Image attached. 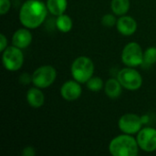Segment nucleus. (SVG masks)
I'll return each mask as SVG.
<instances>
[{
	"mask_svg": "<svg viewBox=\"0 0 156 156\" xmlns=\"http://www.w3.org/2000/svg\"><path fill=\"white\" fill-rule=\"evenodd\" d=\"M7 48V39L4 34H0V51L3 52Z\"/></svg>",
	"mask_w": 156,
	"mask_h": 156,
	"instance_id": "22",
	"label": "nucleus"
},
{
	"mask_svg": "<svg viewBox=\"0 0 156 156\" xmlns=\"http://www.w3.org/2000/svg\"><path fill=\"white\" fill-rule=\"evenodd\" d=\"M143 124L142 118L134 113H126L122 115L118 122L120 130L126 134L138 133Z\"/></svg>",
	"mask_w": 156,
	"mask_h": 156,
	"instance_id": "9",
	"label": "nucleus"
},
{
	"mask_svg": "<svg viewBox=\"0 0 156 156\" xmlns=\"http://www.w3.org/2000/svg\"><path fill=\"white\" fill-rule=\"evenodd\" d=\"M122 84L118 79H110L106 81L104 90L106 95L111 99H117L122 94Z\"/></svg>",
	"mask_w": 156,
	"mask_h": 156,
	"instance_id": "14",
	"label": "nucleus"
},
{
	"mask_svg": "<svg viewBox=\"0 0 156 156\" xmlns=\"http://www.w3.org/2000/svg\"><path fill=\"white\" fill-rule=\"evenodd\" d=\"M118 31L123 36H131L135 33L137 29V23L135 19L129 16H121L116 24Z\"/></svg>",
	"mask_w": 156,
	"mask_h": 156,
	"instance_id": "11",
	"label": "nucleus"
},
{
	"mask_svg": "<svg viewBox=\"0 0 156 156\" xmlns=\"http://www.w3.org/2000/svg\"><path fill=\"white\" fill-rule=\"evenodd\" d=\"M57 71L54 67L45 65L37 68L31 76L32 83L35 87L39 89H45L49 87L56 80Z\"/></svg>",
	"mask_w": 156,
	"mask_h": 156,
	"instance_id": "4",
	"label": "nucleus"
},
{
	"mask_svg": "<svg viewBox=\"0 0 156 156\" xmlns=\"http://www.w3.org/2000/svg\"><path fill=\"white\" fill-rule=\"evenodd\" d=\"M47 7L53 16L64 14L68 6V0H47Z\"/></svg>",
	"mask_w": 156,
	"mask_h": 156,
	"instance_id": "15",
	"label": "nucleus"
},
{
	"mask_svg": "<svg viewBox=\"0 0 156 156\" xmlns=\"http://www.w3.org/2000/svg\"><path fill=\"white\" fill-rule=\"evenodd\" d=\"M11 6V3L9 0H0V14L4 16L6 14Z\"/></svg>",
	"mask_w": 156,
	"mask_h": 156,
	"instance_id": "21",
	"label": "nucleus"
},
{
	"mask_svg": "<svg viewBox=\"0 0 156 156\" xmlns=\"http://www.w3.org/2000/svg\"><path fill=\"white\" fill-rule=\"evenodd\" d=\"M82 90L80 82L77 80H68L66 81L60 89V94L62 98L66 101H72L78 100L81 95Z\"/></svg>",
	"mask_w": 156,
	"mask_h": 156,
	"instance_id": "10",
	"label": "nucleus"
},
{
	"mask_svg": "<svg viewBox=\"0 0 156 156\" xmlns=\"http://www.w3.org/2000/svg\"><path fill=\"white\" fill-rule=\"evenodd\" d=\"M56 26L59 31L63 33H68L71 30L73 27V22L69 15L62 14V15L58 16L56 19Z\"/></svg>",
	"mask_w": 156,
	"mask_h": 156,
	"instance_id": "16",
	"label": "nucleus"
},
{
	"mask_svg": "<svg viewBox=\"0 0 156 156\" xmlns=\"http://www.w3.org/2000/svg\"><path fill=\"white\" fill-rule=\"evenodd\" d=\"M156 63V48L150 47L144 52V62L142 66L149 68Z\"/></svg>",
	"mask_w": 156,
	"mask_h": 156,
	"instance_id": "18",
	"label": "nucleus"
},
{
	"mask_svg": "<svg viewBox=\"0 0 156 156\" xmlns=\"http://www.w3.org/2000/svg\"><path fill=\"white\" fill-rule=\"evenodd\" d=\"M122 60L128 67L142 66L144 62V52L141 46L136 42L128 43L122 49Z\"/></svg>",
	"mask_w": 156,
	"mask_h": 156,
	"instance_id": "5",
	"label": "nucleus"
},
{
	"mask_svg": "<svg viewBox=\"0 0 156 156\" xmlns=\"http://www.w3.org/2000/svg\"><path fill=\"white\" fill-rule=\"evenodd\" d=\"M118 80L122 86L129 90H136L141 88L143 84V78L141 74L132 67L121 69L117 75Z\"/></svg>",
	"mask_w": 156,
	"mask_h": 156,
	"instance_id": "7",
	"label": "nucleus"
},
{
	"mask_svg": "<svg viewBox=\"0 0 156 156\" xmlns=\"http://www.w3.org/2000/svg\"><path fill=\"white\" fill-rule=\"evenodd\" d=\"M101 23L104 27H112L117 24V19L114 15L112 14H106L102 16L101 18Z\"/></svg>",
	"mask_w": 156,
	"mask_h": 156,
	"instance_id": "20",
	"label": "nucleus"
},
{
	"mask_svg": "<svg viewBox=\"0 0 156 156\" xmlns=\"http://www.w3.org/2000/svg\"><path fill=\"white\" fill-rule=\"evenodd\" d=\"M32 41V34L26 28L17 29L12 36V44L21 49L27 48Z\"/></svg>",
	"mask_w": 156,
	"mask_h": 156,
	"instance_id": "12",
	"label": "nucleus"
},
{
	"mask_svg": "<svg viewBox=\"0 0 156 156\" xmlns=\"http://www.w3.org/2000/svg\"><path fill=\"white\" fill-rule=\"evenodd\" d=\"M27 101L32 108H40L45 102V95L39 88H31L27 93Z\"/></svg>",
	"mask_w": 156,
	"mask_h": 156,
	"instance_id": "13",
	"label": "nucleus"
},
{
	"mask_svg": "<svg viewBox=\"0 0 156 156\" xmlns=\"http://www.w3.org/2000/svg\"><path fill=\"white\" fill-rule=\"evenodd\" d=\"M4 67L9 71H16L21 69L24 63V55L21 48L12 46L7 47L2 54Z\"/></svg>",
	"mask_w": 156,
	"mask_h": 156,
	"instance_id": "6",
	"label": "nucleus"
},
{
	"mask_svg": "<svg viewBox=\"0 0 156 156\" xmlns=\"http://www.w3.org/2000/svg\"><path fill=\"white\" fill-rule=\"evenodd\" d=\"M87 88L90 91H100L103 87V81L100 77H91L87 82Z\"/></svg>",
	"mask_w": 156,
	"mask_h": 156,
	"instance_id": "19",
	"label": "nucleus"
},
{
	"mask_svg": "<svg viewBox=\"0 0 156 156\" xmlns=\"http://www.w3.org/2000/svg\"><path fill=\"white\" fill-rule=\"evenodd\" d=\"M141 118H142V122H143V123L147 122H148V119H149V117H148V116H143V117H141Z\"/></svg>",
	"mask_w": 156,
	"mask_h": 156,
	"instance_id": "24",
	"label": "nucleus"
},
{
	"mask_svg": "<svg viewBox=\"0 0 156 156\" xmlns=\"http://www.w3.org/2000/svg\"><path fill=\"white\" fill-rule=\"evenodd\" d=\"M35 154H36V152H35L34 148L31 147V146L26 147V148L23 150V152H22V154L24 156H34L35 155Z\"/></svg>",
	"mask_w": 156,
	"mask_h": 156,
	"instance_id": "23",
	"label": "nucleus"
},
{
	"mask_svg": "<svg viewBox=\"0 0 156 156\" xmlns=\"http://www.w3.org/2000/svg\"><path fill=\"white\" fill-rule=\"evenodd\" d=\"M93 72L94 64L88 57H79L71 65V75L80 83H86L93 76Z\"/></svg>",
	"mask_w": 156,
	"mask_h": 156,
	"instance_id": "3",
	"label": "nucleus"
},
{
	"mask_svg": "<svg viewBox=\"0 0 156 156\" xmlns=\"http://www.w3.org/2000/svg\"><path fill=\"white\" fill-rule=\"evenodd\" d=\"M111 7L117 16H124L130 9V0H112Z\"/></svg>",
	"mask_w": 156,
	"mask_h": 156,
	"instance_id": "17",
	"label": "nucleus"
},
{
	"mask_svg": "<svg viewBox=\"0 0 156 156\" xmlns=\"http://www.w3.org/2000/svg\"><path fill=\"white\" fill-rule=\"evenodd\" d=\"M139 148L137 141L126 133L113 138L109 144V151L113 156H136Z\"/></svg>",
	"mask_w": 156,
	"mask_h": 156,
	"instance_id": "2",
	"label": "nucleus"
},
{
	"mask_svg": "<svg viewBox=\"0 0 156 156\" xmlns=\"http://www.w3.org/2000/svg\"><path fill=\"white\" fill-rule=\"evenodd\" d=\"M48 7L40 0H27L19 11V21L27 28L40 27L46 19Z\"/></svg>",
	"mask_w": 156,
	"mask_h": 156,
	"instance_id": "1",
	"label": "nucleus"
},
{
	"mask_svg": "<svg viewBox=\"0 0 156 156\" xmlns=\"http://www.w3.org/2000/svg\"><path fill=\"white\" fill-rule=\"evenodd\" d=\"M136 141L143 151L147 153L154 152L156 150V129L151 127L141 129L137 134Z\"/></svg>",
	"mask_w": 156,
	"mask_h": 156,
	"instance_id": "8",
	"label": "nucleus"
}]
</instances>
